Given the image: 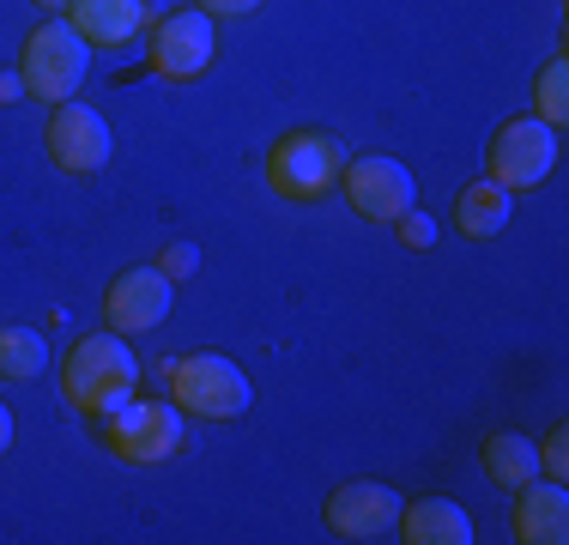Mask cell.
I'll return each instance as SVG.
<instances>
[{
  "label": "cell",
  "instance_id": "cell-1",
  "mask_svg": "<svg viewBox=\"0 0 569 545\" xmlns=\"http://www.w3.org/2000/svg\"><path fill=\"white\" fill-rule=\"evenodd\" d=\"M140 351L128 346V334H79L61 358V394L73 413H86L91 425L110 418L116 406H128L140 394Z\"/></svg>",
  "mask_w": 569,
  "mask_h": 545
},
{
  "label": "cell",
  "instance_id": "cell-2",
  "mask_svg": "<svg viewBox=\"0 0 569 545\" xmlns=\"http://www.w3.org/2000/svg\"><path fill=\"white\" fill-rule=\"evenodd\" d=\"M164 382H170V400L188 418H207V425H230V418H242L254 406V382L224 351H188V358H176L164 370Z\"/></svg>",
  "mask_w": 569,
  "mask_h": 545
},
{
  "label": "cell",
  "instance_id": "cell-3",
  "mask_svg": "<svg viewBox=\"0 0 569 545\" xmlns=\"http://www.w3.org/2000/svg\"><path fill=\"white\" fill-rule=\"evenodd\" d=\"M103 425V448H110L116 460H128V467H158V460L182 455L188 443V413L170 400H152V394H133L128 406H116L110 418H98Z\"/></svg>",
  "mask_w": 569,
  "mask_h": 545
},
{
  "label": "cell",
  "instance_id": "cell-4",
  "mask_svg": "<svg viewBox=\"0 0 569 545\" xmlns=\"http://www.w3.org/2000/svg\"><path fill=\"white\" fill-rule=\"evenodd\" d=\"M91 73V43L73 31L67 19H43L19 49V79H24V98H43L49 109L79 98Z\"/></svg>",
  "mask_w": 569,
  "mask_h": 545
},
{
  "label": "cell",
  "instance_id": "cell-5",
  "mask_svg": "<svg viewBox=\"0 0 569 545\" xmlns=\"http://www.w3.org/2000/svg\"><path fill=\"white\" fill-rule=\"evenodd\" d=\"M340 170H346V146L333 133H316V128L284 133V140H273V152H267V182L284 200H328L340 188Z\"/></svg>",
  "mask_w": 569,
  "mask_h": 545
},
{
  "label": "cell",
  "instance_id": "cell-6",
  "mask_svg": "<svg viewBox=\"0 0 569 545\" xmlns=\"http://www.w3.org/2000/svg\"><path fill=\"white\" fill-rule=\"evenodd\" d=\"M558 158H563V133L527 109V116H515L497 128L491 152H485V176H497L509 195H527V188H539L558 170Z\"/></svg>",
  "mask_w": 569,
  "mask_h": 545
},
{
  "label": "cell",
  "instance_id": "cell-7",
  "mask_svg": "<svg viewBox=\"0 0 569 545\" xmlns=\"http://www.w3.org/2000/svg\"><path fill=\"white\" fill-rule=\"evenodd\" d=\"M146 61H152V73L170 79V86L200 79L212 61H219V19L200 12V7L170 12V19L152 31V43H146Z\"/></svg>",
  "mask_w": 569,
  "mask_h": 545
},
{
  "label": "cell",
  "instance_id": "cell-8",
  "mask_svg": "<svg viewBox=\"0 0 569 545\" xmlns=\"http://www.w3.org/2000/svg\"><path fill=\"white\" fill-rule=\"evenodd\" d=\"M340 195H346V207L358 212V218H370V225H395L400 212H412V207H418V182H412V170H406L400 158H388V152L346 158V170H340Z\"/></svg>",
  "mask_w": 569,
  "mask_h": 545
},
{
  "label": "cell",
  "instance_id": "cell-9",
  "mask_svg": "<svg viewBox=\"0 0 569 545\" xmlns=\"http://www.w3.org/2000/svg\"><path fill=\"white\" fill-rule=\"evenodd\" d=\"M43 152H49V164H56V170H67V176H98L103 164L116 158V133H110V121H103L91 103L67 98V103L49 109Z\"/></svg>",
  "mask_w": 569,
  "mask_h": 545
},
{
  "label": "cell",
  "instance_id": "cell-10",
  "mask_svg": "<svg viewBox=\"0 0 569 545\" xmlns=\"http://www.w3.org/2000/svg\"><path fill=\"white\" fill-rule=\"evenodd\" d=\"M170 304H176V279H164L152 267H128L110 279V291H103V321L116 327V334H152V327L170 321Z\"/></svg>",
  "mask_w": 569,
  "mask_h": 545
},
{
  "label": "cell",
  "instance_id": "cell-11",
  "mask_svg": "<svg viewBox=\"0 0 569 545\" xmlns=\"http://www.w3.org/2000/svg\"><path fill=\"white\" fill-rule=\"evenodd\" d=\"M328 534H340L351 545H370V539H388L400 527V490L382 485V479H351L328 497Z\"/></svg>",
  "mask_w": 569,
  "mask_h": 545
},
{
  "label": "cell",
  "instance_id": "cell-12",
  "mask_svg": "<svg viewBox=\"0 0 569 545\" xmlns=\"http://www.w3.org/2000/svg\"><path fill=\"white\" fill-rule=\"evenodd\" d=\"M515 539L521 545H563L569 539V490L563 479H527L515 490Z\"/></svg>",
  "mask_w": 569,
  "mask_h": 545
},
{
  "label": "cell",
  "instance_id": "cell-13",
  "mask_svg": "<svg viewBox=\"0 0 569 545\" xmlns=\"http://www.w3.org/2000/svg\"><path fill=\"white\" fill-rule=\"evenodd\" d=\"M395 534L406 545H472V515L460 509L455 497H412L400 503V527Z\"/></svg>",
  "mask_w": 569,
  "mask_h": 545
},
{
  "label": "cell",
  "instance_id": "cell-14",
  "mask_svg": "<svg viewBox=\"0 0 569 545\" xmlns=\"http://www.w3.org/2000/svg\"><path fill=\"white\" fill-rule=\"evenodd\" d=\"M67 24L86 37L91 49H121L146 31V0H73Z\"/></svg>",
  "mask_w": 569,
  "mask_h": 545
},
{
  "label": "cell",
  "instance_id": "cell-15",
  "mask_svg": "<svg viewBox=\"0 0 569 545\" xmlns=\"http://www.w3.org/2000/svg\"><path fill=\"white\" fill-rule=\"evenodd\" d=\"M509 218H515V195L497 176H472L467 188H460V200H455V225H460V237L467 242H491V237H503L509 230Z\"/></svg>",
  "mask_w": 569,
  "mask_h": 545
},
{
  "label": "cell",
  "instance_id": "cell-16",
  "mask_svg": "<svg viewBox=\"0 0 569 545\" xmlns=\"http://www.w3.org/2000/svg\"><path fill=\"white\" fill-rule=\"evenodd\" d=\"M479 467L491 485L521 490L527 479H539V448H533V436H521V430H491L479 443Z\"/></svg>",
  "mask_w": 569,
  "mask_h": 545
},
{
  "label": "cell",
  "instance_id": "cell-17",
  "mask_svg": "<svg viewBox=\"0 0 569 545\" xmlns=\"http://www.w3.org/2000/svg\"><path fill=\"white\" fill-rule=\"evenodd\" d=\"M49 370V339L37 327H0V382H37Z\"/></svg>",
  "mask_w": 569,
  "mask_h": 545
},
{
  "label": "cell",
  "instance_id": "cell-18",
  "mask_svg": "<svg viewBox=\"0 0 569 545\" xmlns=\"http://www.w3.org/2000/svg\"><path fill=\"white\" fill-rule=\"evenodd\" d=\"M533 116H539V121H551V128L563 133V121H569V54H551V61L539 67Z\"/></svg>",
  "mask_w": 569,
  "mask_h": 545
},
{
  "label": "cell",
  "instance_id": "cell-19",
  "mask_svg": "<svg viewBox=\"0 0 569 545\" xmlns=\"http://www.w3.org/2000/svg\"><path fill=\"white\" fill-rule=\"evenodd\" d=\"M539 448V479H569V430H546V443H533Z\"/></svg>",
  "mask_w": 569,
  "mask_h": 545
},
{
  "label": "cell",
  "instance_id": "cell-20",
  "mask_svg": "<svg viewBox=\"0 0 569 545\" xmlns=\"http://www.w3.org/2000/svg\"><path fill=\"white\" fill-rule=\"evenodd\" d=\"M395 230H400V242H406V249H418V255H425V249H437V218H430V212H400L395 218Z\"/></svg>",
  "mask_w": 569,
  "mask_h": 545
},
{
  "label": "cell",
  "instance_id": "cell-21",
  "mask_svg": "<svg viewBox=\"0 0 569 545\" xmlns=\"http://www.w3.org/2000/svg\"><path fill=\"white\" fill-rule=\"evenodd\" d=\"M158 272H164V279H176V285L194 279V272H200V249H194V242H164V255H158Z\"/></svg>",
  "mask_w": 569,
  "mask_h": 545
},
{
  "label": "cell",
  "instance_id": "cell-22",
  "mask_svg": "<svg viewBox=\"0 0 569 545\" xmlns=\"http://www.w3.org/2000/svg\"><path fill=\"white\" fill-rule=\"evenodd\" d=\"M261 0H200V12H212V19H242V12H254Z\"/></svg>",
  "mask_w": 569,
  "mask_h": 545
},
{
  "label": "cell",
  "instance_id": "cell-23",
  "mask_svg": "<svg viewBox=\"0 0 569 545\" xmlns=\"http://www.w3.org/2000/svg\"><path fill=\"white\" fill-rule=\"evenodd\" d=\"M24 98V79H19V67L12 73H0V103H19Z\"/></svg>",
  "mask_w": 569,
  "mask_h": 545
},
{
  "label": "cell",
  "instance_id": "cell-24",
  "mask_svg": "<svg viewBox=\"0 0 569 545\" xmlns=\"http://www.w3.org/2000/svg\"><path fill=\"white\" fill-rule=\"evenodd\" d=\"M12 430H19V425H12V413H7V400H0V455H7V448H12Z\"/></svg>",
  "mask_w": 569,
  "mask_h": 545
},
{
  "label": "cell",
  "instance_id": "cell-25",
  "mask_svg": "<svg viewBox=\"0 0 569 545\" xmlns=\"http://www.w3.org/2000/svg\"><path fill=\"white\" fill-rule=\"evenodd\" d=\"M31 7H43L49 19H56V12H67V7H73V0H31Z\"/></svg>",
  "mask_w": 569,
  "mask_h": 545
}]
</instances>
